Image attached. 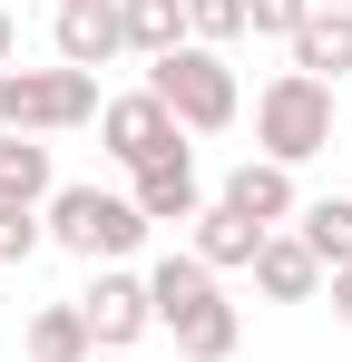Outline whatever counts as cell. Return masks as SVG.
<instances>
[{
  "instance_id": "cell-3",
  "label": "cell",
  "mask_w": 352,
  "mask_h": 362,
  "mask_svg": "<svg viewBox=\"0 0 352 362\" xmlns=\"http://www.w3.org/2000/svg\"><path fill=\"white\" fill-rule=\"evenodd\" d=\"M40 226H49V245L78 255V264H127V255L147 245L137 196H108V186H59L49 206H40Z\"/></svg>"
},
{
  "instance_id": "cell-5",
  "label": "cell",
  "mask_w": 352,
  "mask_h": 362,
  "mask_svg": "<svg viewBox=\"0 0 352 362\" xmlns=\"http://www.w3.org/2000/svg\"><path fill=\"white\" fill-rule=\"evenodd\" d=\"M254 147H264L274 167L323 157V147H333V88H323V78H303V69L264 78V88H254Z\"/></svg>"
},
{
  "instance_id": "cell-8",
  "label": "cell",
  "mask_w": 352,
  "mask_h": 362,
  "mask_svg": "<svg viewBox=\"0 0 352 362\" xmlns=\"http://www.w3.org/2000/svg\"><path fill=\"white\" fill-rule=\"evenodd\" d=\"M127 196H137V216H147V226H196V216H206V186H196V157H186V147L147 157Z\"/></svg>"
},
{
  "instance_id": "cell-1",
  "label": "cell",
  "mask_w": 352,
  "mask_h": 362,
  "mask_svg": "<svg viewBox=\"0 0 352 362\" xmlns=\"http://www.w3.org/2000/svg\"><path fill=\"white\" fill-rule=\"evenodd\" d=\"M147 303H157V323L176 333V353H186V362H225L235 333H245L235 303H225V284H216L196 255H157V264H147Z\"/></svg>"
},
{
  "instance_id": "cell-21",
  "label": "cell",
  "mask_w": 352,
  "mask_h": 362,
  "mask_svg": "<svg viewBox=\"0 0 352 362\" xmlns=\"http://www.w3.org/2000/svg\"><path fill=\"white\" fill-rule=\"evenodd\" d=\"M323 284H333V313L352 323V264H343V274H323Z\"/></svg>"
},
{
  "instance_id": "cell-2",
  "label": "cell",
  "mask_w": 352,
  "mask_h": 362,
  "mask_svg": "<svg viewBox=\"0 0 352 362\" xmlns=\"http://www.w3.org/2000/svg\"><path fill=\"white\" fill-rule=\"evenodd\" d=\"M147 98H157L186 137H216V127H235V108H245L225 49H196V40H176L167 59H147Z\"/></svg>"
},
{
  "instance_id": "cell-18",
  "label": "cell",
  "mask_w": 352,
  "mask_h": 362,
  "mask_svg": "<svg viewBox=\"0 0 352 362\" xmlns=\"http://www.w3.org/2000/svg\"><path fill=\"white\" fill-rule=\"evenodd\" d=\"M186 40H196V49L245 40V0H186Z\"/></svg>"
},
{
  "instance_id": "cell-13",
  "label": "cell",
  "mask_w": 352,
  "mask_h": 362,
  "mask_svg": "<svg viewBox=\"0 0 352 362\" xmlns=\"http://www.w3.org/2000/svg\"><path fill=\"white\" fill-rule=\"evenodd\" d=\"M254 245H264V226H245L235 206H206V216H196V245H186V255H196L206 274H254Z\"/></svg>"
},
{
  "instance_id": "cell-6",
  "label": "cell",
  "mask_w": 352,
  "mask_h": 362,
  "mask_svg": "<svg viewBox=\"0 0 352 362\" xmlns=\"http://www.w3.org/2000/svg\"><path fill=\"white\" fill-rule=\"evenodd\" d=\"M78 313H88V343H98V353H137V333L157 323L147 274H117V264H98V284L78 294Z\"/></svg>"
},
{
  "instance_id": "cell-19",
  "label": "cell",
  "mask_w": 352,
  "mask_h": 362,
  "mask_svg": "<svg viewBox=\"0 0 352 362\" xmlns=\"http://www.w3.org/2000/svg\"><path fill=\"white\" fill-rule=\"evenodd\" d=\"M49 245V226H40V206H0V264H30Z\"/></svg>"
},
{
  "instance_id": "cell-12",
  "label": "cell",
  "mask_w": 352,
  "mask_h": 362,
  "mask_svg": "<svg viewBox=\"0 0 352 362\" xmlns=\"http://www.w3.org/2000/svg\"><path fill=\"white\" fill-rule=\"evenodd\" d=\"M284 49H293V69H303V78L343 88V78H352V10H313V20L293 30Z\"/></svg>"
},
{
  "instance_id": "cell-17",
  "label": "cell",
  "mask_w": 352,
  "mask_h": 362,
  "mask_svg": "<svg viewBox=\"0 0 352 362\" xmlns=\"http://www.w3.org/2000/svg\"><path fill=\"white\" fill-rule=\"evenodd\" d=\"M30 362H98L88 313H78V303H40V313H30Z\"/></svg>"
},
{
  "instance_id": "cell-15",
  "label": "cell",
  "mask_w": 352,
  "mask_h": 362,
  "mask_svg": "<svg viewBox=\"0 0 352 362\" xmlns=\"http://www.w3.org/2000/svg\"><path fill=\"white\" fill-rule=\"evenodd\" d=\"M59 177H49V147L40 137H0V206H49Z\"/></svg>"
},
{
  "instance_id": "cell-25",
  "label": "cell",
  "mask_w": 352,
  "mask_h": 362,
  "mask_svg": "<svg viewBox=\"0 0 352 362\" xmlns=\"http://www.w3.org/2000/svg\"><path fill=\"white\" fill-rule=\"evenodd\" d=\"M59 10H78V0H59Z\"/></svg>"
},
{
  "instance_id": "cell-9",
  "label": "cell",
  "mask_w": 352,
  "mask_h": 362,
  "mask_svg": "<svg viewBox=\"0 0 352 362\" xmlns=\"http://www.w3.org/2000/svg\"><path fill=\"white\" fill-rule=\"evenodd\" d=\"M216 206H235V216H245V226H264V235H284L293 216H303L293 167H274V157H245V167L225 177V196H216Z\"/></svg>"
},
{
  "instance_id": "cell-14",
  "label": "cell",
  "mask_w": 352,
  "mask_h": 362,
  "mask_svg": "<svg viewBox=\"0 0 352 362\" xmlns=\"http://www.w3.org/2000/svg\"><path fill=\"white\" fill-rule=\"evenodd\" d=\"M117 40L137 59H167L176 40H186V0H117Z\"/></svg>"
},
{
  "instance_id": "cell-10",
  "label": "cell",
  "mask_w": 352,
  "mask_h": 362,
  "mask_svg": "<svg viewBox=\"0 0 352 362\" xmlns=\"http://www.w3.org/2000/svg\"><path fill=\"white\" fill-rule=\"evenodd\" d=\"M49 40H59V69H88V78H98V69L127 49V40H117V0H78V10H59Z\"/></svg>"
},
{
  "instance_id": "cell-11",
  "label": "cell",
  "mask_w": 352,
  "mask_h": 362,
  "mask_svg": "<svg viewBox=\"0 0 352 362\" xmlns=\"http://www.w3.org/2000/svg\"><path fill=\"white\" fill-rule=\"evenodd\" d=\"M254 284H264V303H313L323 294V264H313V245L284 226V235L254 245Z\"/></svg>"
},
{
  "instance_id": "cell-4",
  "label": "cell",
  "mask_w": 352,
  "mask_h": 362,
  "mask_svg": "<svg viewBox=\"0 0 352 362\" xmlns=\"http://www.w3.org/2000/svg\"><path fill=\"white\" fill-rule=\"evenodd\" d=\"M108 108L88 69H0V137H69Z\"/></svg>"
},
{
  "instance_id": "cell-23",
  "label": "cell",
  "mask_w": 352,
  "mask_h": 362,
  "mask_svg": "<svg viewBox=\"0 0 352 362\" xmlns=\"http://www.w3.org/2000/svg\"><path fill=\"white\" fill-rule=\"evenodd\" d=\"M313 10H352V0H313Z\"/></svg>"
},
{
  "instance_id": "cell-16",
  "label": "cell",
  "mask_w": 352,
  "mask_h": 362,
  "mask_svg": "<svg viewBox=\"0 0 352 362\" xmlns=\"http://www.w3.org/2000/svg\"><path fill=\"white\" fill-rule=\"evenodd\" d=\"M293 235L313 245L323 274H343V264H352V196H313V206L293 216Z\"/></svg>"
},
{
  "instance_id": "cell-24",
  "label": "cell",
  "mask_w": 352,
  "mask_h": 362,
  "mask_svg": "<svg viewBox=\"0 0 352 362\" xmlns=\"http://www.w3.org/2000/svg\"><path fill=\"white\" fill-rule=\"evenodd\" d=\"M98 362H137V353H98Z\"/></svg>"
},
{
  "instance_id": "cell-20",
  "label": "cell",
  "mask_w": 352,
  "mask_h": 362,
  "mask_svg": "<svg viewBox=\"0 0 352 362\" xmlns=\"http://www.w3.org/2000/svg\"><path fill=\"white\" fill-rule=\"evenodd\" d=\"M303 20H313V0H245V30L254 40H293Z\"/></svg>"
},
{
  "instance_id": "cell-7",
  "label": "cell",
  "mask_w": 352,
  "mask_h": 362,
  "mask_svg": "<svg viewBox=\"0 0 352 362\" xmlns=\"http://www.w3.org/2000/svg\"><path fill=\"white\" fill-rule=\"evenodd\" d=\"M98 147H108V157L127 167V177H137L147 157H167V147H186V127H176L167 108L147 98V88H127V98H108V108H98Z\"/></svg>"
},
{
  "instance_id": "cell-22",
  "label": "cell",
  "mask_w": 352,
  "mask_h": 362,
  "mask_svg": "<svg viewBox=\"0 0 352 362\" xmlns=\"http://www.w3.org/2000/svg\"><path fill=\"white\" fill-rule=\"evenodd\" d=\"M20 59V20H10V10H0V69Z\"/></svg>"
}]
</instances>
